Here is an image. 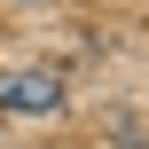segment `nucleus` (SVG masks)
<instances>
[{
    "label": "nucleus",
    "mask_w": 149,
    "mask_h": 149,
    "mask_svg": "<svg viewBox=\"0 0 149 149\" xmlns=\"http://www.w3.org/2000/svg\"><path fill=\"white\" fill-rule=\"evenodd\" d=\"M0 110L47 118V110H63V79L55 71H0Z\"/></svg>",
    "instance_id": "1"
}]
</instances>
